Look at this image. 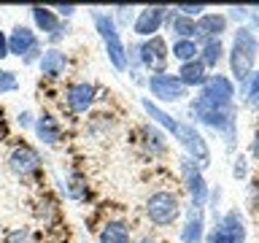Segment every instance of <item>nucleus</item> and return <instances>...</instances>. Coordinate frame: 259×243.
<instances>
[{"instance_id": "obj_1", "label": "nucleus", "mask_w": 259, "mask_h": 243, "mask_svg": "<svg viewBox=\"0 0 259 243\" xmlns=\"http://www.w3.org/2000/svg\"><path fill=\"white\" fill-rule=\"evenodd\" d=\"M143 105V111L149 113V116L157 122V125H162L165 130H170V133L176 135V141L184 146L186 151H189V159H194L200 168H205L208 162H210V151H208V143H205V138H202L197 130H194V125H186V122H178L173 119L167 111H162L157 103H151L149 97H143L141 100Z\"/></svg>"}, {"instance_id": "obj_2", "label": "nucleus", "mask_w": 259, "mask_h": 243, "mask_svg": "<svg viewBox=\"0 0 259 243\" xmlns=\"http://www.w3.org/2000/svg\"><path fill=\"white\" fill-rule=\"evenodd\" d=\"M192 116L194 122L205 125L210 130L224 135L227 146L235 143V135H238V119H235V103H224V100H216L205 92H200L197 97L192 100Z\"/></svg>"}, {"instance_id": "obj_3", "label": "nucleus", "mask_w": 259, "mask_h": 243, "mask_svg": "<svg viewBox=\"0 0 259 243\" xmlns=\"http://www.w3.org/2000/svg\"><path fill=\"white\" fill-rule=\"evenodd\" d=\"M259 54V38L254 30L248 27H238L232 38V52H230V70L232 78L238 81V87H243L254 73V62Z\"/></svg>"}, {"instance_id": "obj_4", "label": "nucleus", "mask_w": 259, "mask_h": 243, "mask_svg": "<svg viewBox=\"0 0 259 243\" xmlns=\"http://www.w3.org/2000/svg\"><path fill=\"white\" fill-rule=\"evenodd\" d=\"M92 22H95V30H97V35H100L103 46H105L108 62L116 70L124 73L127 70V46H124V40H121V32L116 27V22H113V14L92 11Z\"/></svg>"}, {"instance_id": "obj_5", "label": "nucleus", "mask_w": 259, "mask_h": 243, "mask_svg": "<svg viewBox=\"0 0 259 243\" xmlns=\"http://www.w3.org/2000/svg\"><path fill=\"white\" fill-rule=\"evenodd\" d=\"M146 216H149L151 224L157 227H170L176 224V219L181 216V202L173 192H154L149 200H146Z\"/></svg>"}, {"instance_id": "obj_6", "label": "nucleus", "mask_w": 259, "mask_h": 243, "mask_svg": "<svg viewBox=\"0 0 259 243\" xmlns=\"http://www.w3.org/2000/svg\"><path fill=\"white\" fill-rule=\"evenodd\" d=\"M146 84H149L151 97H157L159 103H178L189 95V89H186L181 84V78L173 76V73H151Z\"/></svg>"}, {"instance_id": "obj_7", "label": "nucleus", "mask_w": 259, "mask_h": 243, "mask_svg": "<svg viewBox=\"0 0 259 243\" xmlns=\"http://www.w3.org/2000/svg\"><path fill=\"white\" fill-rule=\"evenodd\" d=\"M181 178H184V186H186V192H189V197H192V206L202 208L205 200L210 197V189L205 184V176H202V168L194 159L181 157Z\"/></svg>"}, {"instance_id": "obj_8", "label": "nucleus", "mask_w": 259, "mask_h": 243, "mask_svg": "<svg viewBox=\"0 0 259 243\" xmlns=\"http://www.w3.org/2000/svg\"><path fill=\"white\" fill-rule=\"evenodd\" d=\"M141 65L149 73H167L165 65L170 60V49H167V40L162 35H154V38H146L141 40Z\"/></svg>"}, {"instance_id": "obj_9", "label": "nucleus", "mask_w": 259, "mask_h": 243, "mask_svg": "<svg viewBox=\"0 0 259 243\" xmlns=\"http://www.w3.org/2000/svg\"><path fill=\"white\" fill-rule=\"evenodd\" d=\"M167 11L170 8L165 6H149V8H141V11L135 14V24H133V32L138 38H154L157 32L162 30V24L167 19Z\"/></svg>"}, {"instance_id": "obj_10", "label": "nucleus", "mask_w": 259, "mask_h": 243, "mask_svg": "<svg viewBox=\"0 0 259 243\" xmlns=\"http://www.w3.org/2000/svg\"><path fill=\"white\" fill-rule=\"evenodd\" d=\"M35 46H40L38 32L32 27H27V24H16V27L8 32V52H11V57L24 60V57H27Z\"/></svg>"}, {"instance_id": "obj_11", "label": "nucleus", "mask_w": 259, "mask_h": 243, "mask_svg": "<svg viewBox=\"0 0 259 243\" xmlns=\"http://www.w3.org/2000/svg\"><path fill=\"white\" fill-rule=\"evenodd\" d=\"M8 168L22 178L32 176V173H38V168H40V154L32 149V146H16V149L8 154Z\"/></svg>"}, {"instance_id": "obj_12", "label": "nucleus", "mask_w": 259, "mask_h": 243, "mask_svg": "<svg viewBox=\"0 0 259 243\" xmlns=\"http://www.w3.org/2000/svg\"><path fill=\"white\" fill-rule=\"evenodd\" d=\"M65 103L73 113H87L95 103V84L89 81H76L65 89Z\"/></svg>"}, {"instance_id": "obj_13", "label": "nucleus", "mask_w": 259, "mask_h": 243, "mask_svg": "<svg viewBox=\"0 0 259 243\" xmlns=\"http://www.w3.org/2000/svg\"><path fill=\"white\" fill-rule=\"evenodd\" d=\"M227 14H213V11H205L200 16L197 22V35H194V40L197 44H205V40H219L222 38V32H227Z\"/></svg>"}, {"instance_id": "obj_14", "label": "nucleus", "mask_w": 259, "mask_h": 243, "mask_svg": "<svg viewBox=\"0 0 259 243\" xmlns=\"http://www.w3.org/2000/svg\"><path fill=\"white\" fill-rule=\"evenodd\" d=\"M181 240L184 243H202L205 240V216H202V208L189 206L181 227Z\"/></svg>"}, {"instance_id": "obj_15", "label": "nucleus", "mask_w": 259, "mask_h": 243, "mask_svg": "<svg viewBox=\"0 0 259 243\" xmlns=\"http://www.w3.org/2000/svg\"><path fill=\"white\" fill-rule=\"evenodd\" d=\"M40 76H46V78H60L65 68H68V57H65V52L60 46H49L44 49V54H40Z\"/></svg>"}, {"instance_id": "obj_16", "label": "nucleus", "mask_w": 259, "mask_h": 243, "mask_svg": "<svg viewBox=\"0 0 259 243\" xmlns=\"http://www.w3.org/2000/svg\"><path fill=\"white\" fill-rule=\"evenodd\" d=\"M32 130H35L38 141L46 143V146L60 143V138H62V127H60V122H57L52 113H40V116L35 119V125H32Z\"/></svg>"}, {"instance_id": "obj_17", "label": "nucleus", "mask_w": 259, "mask_h": 243, "mask_svg": "<svg viewBox=\"0 0 259 243\" xmlns=\"http://www.w3.org/2000/svg\"><path fill=\"white\" fill-rule=\"evenodd\" d=\"M219 227L222 232L230 238V243H246V224H243V216L238 208L227 211V214L219 219Z\"/></svg>"}, {"instance_id": "obj_18", "label": "nucleus", "mask_w": 259, "mask_h": 243, "mask_svg": "<svg viewBox=\"0 0 259 243\" xmlns=\"http://www.w3.org/2000/svg\"><path fill=\"white\" fill-rule=\"evenodd\" d=\"M100 243H130L133 240V232H130V224L124 219H108L103 224L100 235H97Z\"/></svg>"}, {"instance_id": "obj_19", "label": "nucleus", "mask_w": 259, "mask_h": 243, "mask_svg": "<svg viewBox=\"0 0 259 243\" xmlns=\"http://www.w3.org/2000/svg\"><path fill=\"white\" fill-rule=\"evenodd\" d=\"M32 14V24H35V30H40L44 35H52L62 27V19L57 16L54 8H44V6H32L30 8Z\"/></svg>"}, {"instance_id": "obj_20", "label": "nucleus", "mask_w": 259, "mask_h": 243, "mask_svg": "<svg viewBox=\"0 0 259 243\" xmlns=\"http://www.w3.org/2000/svg\"><path fill=\"white\" fill-rule=\"evenodd\" d=\"M165 24H167V30L173 32L176 38H192V40H194V35H197V24H194V19H189V16H181L176 8H170V11H167Z\"/></svg>"}, {"instance_id": "obj_21", "label": "nucleus", "mask_w": 259, "mask_h": 243, "mask_svg": "<svg viewBox=\"0 0 259 243\" xmlns=\"http://www.w3.org/2000/svg\"><path fill=\"white\" fill-rule=\"evenodd\" d=\"M178 78H181V84L189 89V87H202L208 81V70H205V65H202L200 60H194V62H186V65H181L178 68V73H176Z\"/></svg>"}, {"instance_id": "obj_22", "label": "nucleus", "mask_w": 259, "mask_h": 243, "mask_svg": "<svg viewBox=\"0 0 259 243\" xmlns=\"http://www.w3.org/2000/svg\"><path fill=\"white\" fill-rule=\"evenodd\" d=\"M170 54H173V60H178L181 65L194 62L200 57V44H197V40H192V38H176Z\"/></svg>"}, {"instance_id": "obj_23", "label": "nucleus", "mask_w": 259, "mask_h": 243, "mask_svg": "<svg viewBox=\"0 0 259 243\" xmlns=\"http://www.w3.org/2000/svg\"><path fill=\"white\" fill-rule=\"evenodd\" d=\"M197 60L205 65V70H208V68H216V65L224 60V44H222V38L200 44V57H197Z\"/></svg>"}, {"instance_id": "obj_24", "label": "nucleus", "mask_w": 259, "mask_h": 243, "mask_svg": "<svg viewBox=\"0 0 259 243\" xmlns=\"http://www.w3.org/2000/svg\"><path fill=\"white\" fill-rule=\"evenodd\" d=\"M240 89H243V100H246V105H251V108H259V70L251 73V78H248Z\"/></svg>"}, {"instance_id": "obj_25", "label": "nucleus", "mask_w": 259, "mask_h": 243, "mask_svg": "<svg viewBox=\"0 0 259 243\" xmlns=\"http://www.w3.org/2000/svg\"><path fill=\"white\" fill-rule=\"evenodd\" d=\"M143 65H141V46L138 44H130L127 46V70H130V76L138 78V70H141Z\"/></svg>"}, {"instance_id": "obj_26", "label": "nucleus", "mask_w": 259, "mask_h": 243, "mask_svg": "<svg viewBox=\"0 0 259 243\" xmlns=\"http://www.w3.org/2000/svg\"><path fill=\"white\" fill-rule=\"evenodd\" d=\"M135 8L130 6H116L113 8V22H116V27H130V24H135Z\"/></svg>"}, {"instance_id": "obj_27", "label": "nucleus", "mask_w": 259, "mask_h": 243, "mask_svg": "<svg viewBox=\"0 0 259 243\" xmlns=\"http://www.w3.org/2000/svg\"><path fill=\"white\" fill-rule=\"evenodd\" d=\"M248 11H251V8H246V6H232V8H230V14H227V19L238 22V27H246Z\"/></svg>"}, {"instance_id": "obj_28", "label": "nucleus", "mask_w": 259, "mask_h": 243, "mask_svg": "<svg viewBox=\"0 0 259 243\" xmlns=\"http://www.w3.org/2000/svg\"><path fill=\"white\" fill-rule=\"evenodd\" d=\"M14 89H16V73H11V70H0V95L14 92Z\"/></svg>"}, {"instance_id": "obj_29", "label": "nucleus", "mask_w": 259, "mask_h": 243, "mask_svg": "<svg viewBox=\"0 0 259 243\" xmlns=\"http://www.w3.org/2000/svg\"><path fill=\"white\" fill-rule=\"evenodd\" d=\"M176 11L181 14V16H189V19H194V22H197L200 16L208 11V8H205V6H176Z\"/></svg>"}, {"instance_id": "obj_30", "label": "nucleus", "mask_w": 259, "mask_h": 243, "mask_svg": "<svg viewBox=\"0 0 259 243\" xmlns=\"http://www.w3.org/2000/svg\"><path fill=\"white\" fill-rule=\"evenodd\" d=\"M3 243H32V238H30L27 230H11L3 238Z\"/></svg>"}, {"instance_id": "obj_31", "label": "nucleus", "mask_w": 259, "mask_h": 243, "mask_svg": "<svg viewBox=\"0 0 259 243\" xmlns=\"http://www.w3.org/2000/svg\"><path fill=\"white\" fill-rule=\"evenodd\" d=\"M205 243H230V238H227V235L222 232V227H213V230H210V235L205 238Z\"/></svg>"}, {"instance_id": "obj_32", "label": "nucleus", "mask_w": 259, "mask_h": 243, "mask_svg": "<svg viewBox=\"0 0 259 243\" xmlns=\"http://www.w3.org/2000/svg\"><path fill=\"white\" fill-rule=\"evenodd\" d=\"M54 11H57V16H60V19H70V16L76 14L78 8H76V6H57Z\"/></svg>"}, {"instance_id": "obj_33", "label": "nucleus", "mask_w": 259, "mask_h": 243, "mask_svg": "<svg viewBox=\"0 0 259 243\" xmlns=\"http://www.w3.org/2000/svg\"><path fill=\"white\" fill-rule=\"evenodd\" d=\"M40 54H44V46H35V49H32V52L27 54V57H24V65H32V62H40Z\"/></svg>"}, {"instance_id": "obj_34", "label": "nucleus", "mask_w": 259, "mask_h": 243, "mask_svg": "<svg viewBox=\"0 0 259 243\" xmlns=\"http://www.w3.org/2000/svg\"><path fill=\"white\" fill-rule=\"evenodd\" d=\"M16 122H19L22 127H32V125H35V116H32L30 111H22L19 116H16Z\"/></svg>"}, {"instance_id": "obj_35", "label": "nucleus", "mask_w": 259, "mask_h": 243, "mask_svg": "<svg viewBox=\"0 0 259 243\" xmlns=\"http://www.w3.org/2000/svg\"><path fill=\"white\" fill-rule=\"evenodd\" d=\"M62 35H68V24H65V22H62V27H60V30L49 35V44H54V46H57V44H60V40H62Z\"/></svg>"}, {"instance_id": "obj_36", "label": "nucleus", "mask_w": 259, "mask_h": 243, "mask_svg": "<svg viewBox=\"0 0 259 243\" xmlns=\"http://www.w3.org/2000/svg\"><path fill=\"white\" fill-rule=\"evenodd\" d=\"M232 173H235V178H243V176H246V159H243V157H238V159H235V168H232Z\"/></svg>"}, {"instance_id": "obj_37", "label": "nucleus", "mask_w": 259, "mask_h": 243, "mask_svg": "<svg viewBox=\"0 0 259 243\" xmlns=\"http://www.w3.org/2000/svg\"><path fill=\"white\" fill-rule=\"evenodd\" d=\"M6 57H11V52H8V35L0 32V60H6Z\"/></svg>"}, {"instance_id": "obj_38", "label": "nucleus", "mask_w": 259, "mask_h": 243, "mask_svg": "<svg viewBox=\"0 0 259 243\" xmlns=\"http://www.w3.org/2000/svg\"><path fill=\"white\" fill-rule=\"evenodd\" d=\"M248 30H254V27H259V8H251L248 11V24H246Z\"/></svg>"}, {"instance_id": "obj_39", "label": "nucleus", "mask_w": 259, "mask_h": 243, "mask_svg": "<svg viewBox=\"0 0 259 243\" xmlns=\"http://www.w3.org/2000/svg\"><path fill=\"white\" fill-rule=\"evenodd\" d=\"M251 157L259 159V133L254 135V141H251Z\"/></svg>"}]
</instances>
